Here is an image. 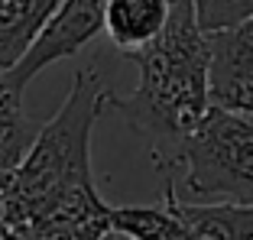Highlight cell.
<instances>
[{
    "mask_svg": "<svg viewBox=\"0 0 253 240\" xmlns=\"http://www.w3.org/2000/svg\"><path fill=\"white\" fill-rule=\"evenodd\" d=\"M136 62V88L111 107L146 140L153 165L163 179L175 175L182 146L211 111V36L198 26L192 0H172L166 30L146 49L130 55Z\"/></svg>",
    "mask_w": 253,
    "mask_h": 240,
    "instance_id": "6da1fadb",
    "label": "cell"
},
{
    "mask_svg": "<svg viewBox=\"0 0 253 240\" xmlns=\"http://www.w3.org/2000/svg\"><path fill=\"white\" fill-rule=\"evenodd\" d=\"M114 91L104 84L97 65H84L72 75L65 104L45 120L33 140L30 153L16 172L0 185V227L16 231L39 218L55 201L97 188L91 175V133L97 117L111 107Z\"/></svg>",
    "mask_w": 253,
    "mask_h": 240,
    "instance_id": "7a4b0ae2",
    "label": "cell"
},
{
    "mask_svg": "<svg viewBox=\"0 0 253 240\" xmlns=\"http://www.w3.org/2000/svg\"><path fill=\"white\" fill-rule=\"evenodd\" d=\"M175 172L195 198L253 204V120L211 104L182 146Z\"/></svg>",
    "mask_w": 253,
    "mask_h": 240,
    "instance_id": "3957f363",
    "label": "cell"
},
{
    "mask_svg": "<svg viewBox=\"0 0 253 240\" xmlns=\"http://www.w3.org/2000/svg\"><path fill=\"white\" fill-rule=\"evenodd\" d=\"M104 20H107V0H62V7L49 16L36 42L30 45V52L16 62V68H10L13 78L26 88L42 68L82 52L104 30Z\"/></svg>",
    "mask_w": 253,
    "mask_h": 240,
    "instance_id": "277c9868",
    "label": "cell"
},
{
    "mask_svg": "<svg viewBox=\"0 0 253 240\" xmlns=\"http://www.w3.org/2000/svg\"><path fill=\"white\" fill-rule=\"evenodd\" d=\"M20 234L26 240H111L117 231L114 208L101 198L97 188H84L45 208Z\"/></svg>",
    "mask_w": 253,
    "mask_h": 240,
    "instance_id": "5b68a950",
    "label": "cell"
},
{
    "mask_svg": "<svg viewBox=\"0 0 253 240\" xmlns=\"http://www.w3.org/2000/svg\"><path fill=\"white\" fill-rule=\"evenodd\" d=\"M163 198H169L182 221V240H253V204L182 201L175 182H163Z\"/></svg>",
    "mask_w": 253,
    "mask_h": 240,
    "instance_id": "8992f818",
    "label": "cell"
},
{
    "mask_svg": "<svg viewBox=\"0 0 253 240\" xmlns=\"http://www.w3.org/2000/svg\"><path fill=\"white\" fill-rule=\"evenodd\" d=\"M211 101L253 120V59L227 33L211 36Z\"/></svg>",
    "mask_w": 253,
    "mask_h": 240,
    "instance_id": "52a82bcc",
    "label": "cell"
},
{
    "mask_svg": "<svg viewBox=\"0 0 253 240\" xmlns=\"http://www.w3.org/2000/svg\"><path fill=\"white\" fill-rule=\"evenodd\" d=\"M172 13V0H107L104 33L120 55L146 49L166 30Z\"/></svg>",
    "mask_w": 253,
    "mask_h": 240,
    "instance_id": "ba28073f",
    "label": "cell"
},
{
    "mask_svg": "<svg viewBox=\"0 0 253 240\" xmlns=\"http://www.w3.org/2000/svg\"><path fill=\"white\" fill-rule=\"evenodd\" d=\"M23 84L13 72H0V185L16 172V165L30 153L39 130L33 127L26 104H23Z\"/></svg>",
    "mask_w": 253,
    "mask_h": 240,
    "instance_id": "9c48e42d",
    "label": "cell"
},
{
    "mask_svg": "<svg viewBox=\"0 0 253 240\" xmlns=\"http://www.w3.org/2000/svg\"><path fill=\"white\" fill-rule=\"evenodd\" d=\"M62 0H0V72L16 68Z\"/></svg>",
    "mask_w": 253,
    "mask_h": 240,
    "instance_id": "30bf717a",
    "label": "cell"
},
{
    "mask_svg": "<svg viewBox=\"0 0 253 240\" xmlns=\"http://www.w3.org/2000/svg\"><path fill=\"white\" fill-rule=\"evenodd\" d=\"M198 26L208 36L224 30H237L247 20H253V0H192Z\"/></svg>",
    "mask_w": 253,
    "mask_h": 240,
    "instance_id": "8fae6325",
    "label": "cell"
},
{
    "mask_svg": "<svg viewBox=\"0 0 253 240\" xmlns=\"http://www.w3.org/2000/svg\"><path fill=\"white\" fill-rule=\"evenodd\" d=\"M224 33L234 39V45H237L240 52H247L253 59V20H247L244 26H237V30H224Z\"/></svg>",
    "mask_w": 253,
    "mask_h": 240,
    "instance_id": "7c38bea8",
    "label": "cell"
},
{
    "mask_svg": "<svg viewBox=\"0 0 253 240\" xmlns=\"http://www.w3.org/2000/svg\"><path fill=\"white\" fill-rule=\"evenodd\" d=\"M0 234H3V227H0Z\"/></svg>",
    "mask_w": 253,
    "mask_h": 240,
    "instance_id": "4fadbf2b",
    "label": "cell"
}]
</instances>
